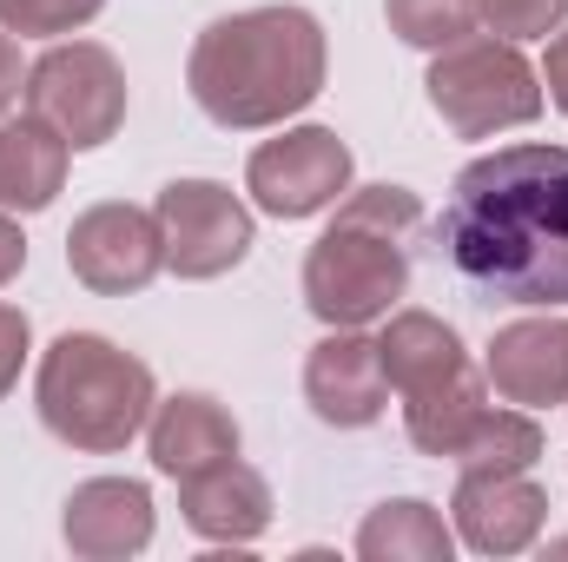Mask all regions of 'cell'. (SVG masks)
Wrapping results in <instances>:
<instances>
[{"label":"cell","mask_w":568,"mask_h":562,"mask_svg":"<svg viewBox=\"0 0 568 562\" xmlns=\"http://www.w3.org/2000/svg\"><path fill=\"white\" fill-rule=\"evenodd\" d=\"M436 245L483 298L568 304V145L523 140L469 159L443 199Z\"/></svg>","instance_id":"cell-1"},{"label":"cell","mask_w":568,"mask_h":562,"mask_svg":"<svg viewBox=\"0 0 568 562\" xmlns=\"http://www.w3.org/2000/svg\"><path fill=\"white\" fill-rule=\"evenodd\" d=\"M324 27L304 7H245L212 20L192 40L185 60V87L199 100L205 120L232 127V133H258L284 127L291 113H304L324 93Z\"/></svg>","instance_id":"cell-2"},{"label":"cell","mask_w":568,"mask_h":562,"mask_svg":"<svg viewBox=\"0 0 568 562\" xmlns=\"http://www.w3.org/2000/svg\"><path fill=\"white\" fill-rule=\"evenodd\" d=\"M424 225V199L410 185H364L337 199V219L304 259V304L331 324H371L390 318L410 291V239Z\"/></svg>","instance_id":"cell-3"},{"label":"cell","mask_w":568,"mask_h":562,"mask_svg":"<svg viewBox=\"0 0 568 562\" xmlns=\"http://www.w3.org/2000/svg\"><path fill=\"white\" fill-rule=\"evenodd\" d=\"M33 404H40V423L60 443L106 456V450H126L145 423H152L159 384H152V364L133 358V351H120L113 338L67 331L40 358Z\"/></svg>","instance_id":"cell-4"},{"label":"cell","mask_w":568,"mask_h":562,"mask_svg":"<svg viewBox=\"0 0 568 562\" xmlns=\"http://www.w3.org/2000/svg\"><path fill=\"white\" fill-rule=\"evenodd\" d=\"M429 107L456 140H489L509 127H529L542 113V73L516 53V40H456L429 67Z\"/></svg>","instance_id":"cell-5"},{"label":"cell","mask_w":568,"mask_h":562,"mask_svg":"<svg viewBox=\"0 0 568 562\" xmlns=\"http://www.w3.org/2000/svg\"><path fill=\"white\" fill-rule=\"evenodd\" d=\"M27 113L47 120L73 152H93L126 127V73L93 40H60L27 67Z\"/></svg>","instance_id":"cell-6"},{"label":"cell","mask_w":568,"mask_h":562,"mask_svg":"<svg viewBox=\"0 0 568 562\" xmlns=\"http://www.w3.org/2000/svg\"><path fill=\"white\" fill-rule=\"evenodd\" d=\"M152 219L165 239V265L179 279H225L252 252V212L219 179H172L159 192Z\"/></svg>","instance_id":"cell-7"},{"label":"cell","mask_w":568,"mask_h":562,"mask_svg":"<svg viewBox=\"0 0 568 562\" xmlns=\"http://www.w3.org/2000/svg\"><path fill=\"white\" fill-rule=\"evenodd\" d=\"M245 192L272 219H311L351 192V145L331 127H291L284 140H265L245 165Z\"/></svg>","instance_id":"cell-8"},{"label":"cell","mask_w":568,"mask_h":562,"mask_svg":"<svg viewBox=\"0 0 568 562\" xmlns=\"http://www.w3.org/2000/svg\"><path fill=\"white\" fill-rule=\"evenodd\" d=\"M67 272L100 291V298H126V291H145V284L165 272V239H159V219L140 212V205H93L73 219L67 232Z\"/></svg>","instance_id":"cell-9"},{"label":"cell","mask_w":568,"mask_h":562,"mask_svg":"<svg viewBox=\"0 0 568 562\" xmlns=\"http://www.w3.org/2000/svg\"><path fill=\"white\" fill-rule=\"evenodd\" d=\"M449 510L476 556H523L549 523V490L529 470H463Z\"/></svg>","instance_id":"cell-10"},{"label":"cell","mask_w":568,"mask_h":562,"mask_svg":"<svg viewBox=\"0 0 568 562\" xmlns=\"http://www.w3.org/2000/svg\"><path fill=\"white\" fill-rule=\"evenodd\" d=\"M304 404L337 430H364V423L384 418L390 404V378H384V351L377 338H364V324L351 331H331L311 364H304Z\"/></svg>","instance_id":"cell-11"},{"label":"cell","mask_w":568,"mask_h":562,"mask_svg":"<svg viewBox=\"0 0 568 562\" xmlns=\"http://www.w3.org/2000/svg\"><path fill=\"white\" fill-rule=\"evenodd\" d=\"M483 378L516 411L568 404V318H516L489 338Z\"/></svg>","instance_id":"cell-12"},{"label":"cell","mask_w":568,"mask_h":562,"mask_svg":"<svg viewBox=\"0 0 568 562\" xmlns=\"http://www.w3.org/2000/svg\"><path fill=\"white\" fill-rule=\"evenodd\" d=\"M67 550L87 562H120L140 556L152 543V490L133 483V476H93L67 496Z\"/></svg>","instance_id":"cell-13"},{"label":"cell","mask_w":568,"mask_h":562,"mask_svg":"<svg viewBox=\"0 0 568 562\" xmlns=\"http://www.w3.org/2000/svg\"><path fill=\"white\" fill-rule=\"evenodd\" d=\"M179 510L205 543H258L272 530V483L252 463L225 456L199 476H179Z\"/></svg>","instance_id":"cell-14"},{"label":"cell","mask_w":568,"mask_h":562,"mask_svg":"<svg viewBox=\"0 0 568 562\" xmlns=\"http://www.w3.org/2000/svg\"><path fill=\"white\" fill-rule=\"evenodd\" d=\"M145 450L165 476H199L225 456H239V423L219 398L205 391H179L165 404H152V423H145Z\"/></svg>","instance_id":"cell-15"},{"label":"cell","mask_w":568,"mask_h":562,"mask_svg":"<svg viewBox=\"0 0 568 562\" xmlns=\"http://www.w3.org/2000/svg\"><path fill=\"white\" fill-rule=\"evenodd\" d=\"M377 351H384V378L397 384V398H424V391H436V384H449V378L469 371L463 338L436 311H390Z\"/></svg>","instance_id":"cell-16"},{"label":"cell","mask_w":568,"mask_h":562,"mask_svg":"<svg viewBox=\"0 0 568 562\" xmlns=\"http://www.w3.org/2000/svg\"><path fill=\"white\" fill-rule=\"evenodd\" d=\"M73 145L47 120H0V212H47L67 185Z\"/></svg>","instance_id":"cell-17"},{"label":"cell","mask_w":568,"mask_h":562,"mask_svg":"<svg viewBox=\"0 0 568 562\" xmlns=\"http://www.w3.org/2000/svg\"><path fill=\"white\" fill-rule=\"evenodd\" d=\"M357 556L364 562H449L456 536H449V523L429 510L424 496H397V503H377L364 516Z\"/></svg>","instance_id":"cell-18"},{"label":"cell","mask_w":568,"mask_h":562,"mask_svg":"<svg viewBox=\"0 0 568 562\" xmlns=\"http://www.w3.org/2000/svg\"><path fill=\"white\" fill-rule=\"evenodd\" d=\"M483 411H489V378L469 364L463 378L436 384L424 398H404V430H410V443L429 450V456H456V443L476 430Z\"/></svg>","instance_id":"cell-19"},{"label":"cell","mask_w":568,"mask_h":562,"mask_svg":"<svg viewBox=\"0 0 568 562\" xmlns=\"http://www.w3.org/2000/svg\"><path fill=\"white\" fill-rule=\"evenodd\" d=\"M542 456V423L529 418V411H483L476 430L456 443V470H529Z\"/></svg>","instance_id":"cell-20"},{"label":"cell","mask_w":568,"mask_h":562,"mask_svg":"<svg viewBox=\"0 0 568 562\" xmlns=\"http://www.w3.org/2000/svg\"><path fill=\"white\" fill-rule=\"evenodd\" d=\"M384 20L404 47L443 53L483 27V0H384Z\"/></svg>","instance_id":"cell-21"},{"label":"cell","mask_w":568,"mask_h":562,"mask_svg":"<svg viewBox=\"0 0 568 562\" xmlns=\"http://www.w3.org/2000/svg\"><path fill=\"white\" fill-rule=\"evenodd\" d=\"M106 0H0V27L20 33V40H53V33H73L100 13Z\"/></svg>","instance_id":"cell-22"},{"label":"cell","mask_w":568,"mask_h":562,"mask_svg":"<svg viewBox=\"0 0 568 562\" xmlns=\"http://www.w3.org/2000/svg\"><path fill=\"white\" fill-rule=\"evenodd\" d=\"M568 20V0H483V27L503 40H549Z\"/></svg>","instance_id":"cell-23"},{"label":"cell","mask_w":568,"mask_h":562,"mask_svg":"<svg viewBox=\"0 0 568 562\" xmlns=\"http://www.w3.org/2000/svg\"><path fill=\"white\" fill-rule=\"evenodd\" d=\"M27 344H33V324H27V311H20V304H0V398L20 384Z\"/></svg>","instance_id":"cell-24"},{"label":"cell","mask_w":568,"mask_h":562,"mask_svg":"<svg viewBox=\"0 0 568 562\" xmlns=\"http://www.w3.org/2000/svg\"><path fill=\"white\" fill-rule=\"evenodd\" d=\"M27 93V67H20V47L7 40V27H0V120L13 113V100Z\"/></svg>","instance_id":"cell-25"},{"label":"cell","mask_w":568,"mask_h":562,"mask_svg":"<svg viewBox=\"0 0 568 562\" xmlns=\"http://www.w3.org/2000/svg\"><path fill=\"white\" fill-rule=\"evenodd\" d=\"M20 265H27V239H20V225L0 212V284L20 279Z\"/></svg>","instance_id":"cell-26"},{"label":"cell","mask_w":568,"mask_h":562,"mask_svg":"<svg viewBox=\"0 0 568 562\" xmlns=\"http://www.w3.org/2000/svg\"><path fill=\"white\" fill-rule=\"evenodd\" d=\"M542 80H549V100L568 113V33L549 40V67H542Z\"/></svg>","instance_id":"cell-27"},{"label":"cell","mask_w":568,"mask_h":562,"mask_svg":"<svg viewBox=\"0 0 568 562\" xmlns=\"http://www.w3.org/2000/svg\"><path fill=\"white\" fill-rule=\"evenodd\" d=\"M549 556H568V536H556V543H549Z\"/></svg>","instance_id":"cell-28"}]
</instances>
